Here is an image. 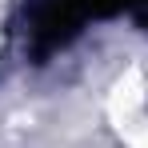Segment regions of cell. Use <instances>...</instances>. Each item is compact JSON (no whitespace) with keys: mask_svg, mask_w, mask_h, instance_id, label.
Returning <instances> with one entry per match:
<instances>
[{"mask_svg":"<svg viewBox=\"0 0 148 148\" xmlns=\"http://www.w3.org/2000/svg\"><path fill=\"white\" fill-rule=\"evenodd\" d=\"M100 20V0H32L28 4V52L36 64L68 48L84 28Z\"/></svg>","mask_w":148,"mask_h":148,"instance_id":"1","label":"cell"},{"mask_svg":"<svg viewBox=\"0 0 148 148\" xmlns=\"http://www.w3.org/2000/svg\"><path fill=\"white\" fill-rule=\"evenodd\" d=\"M108 16H132L148 24V0H100V20H108Z\"/></svg>","mask_w":148,"mask_h":148,"instance_id":"2","label":"cell"}]
</instances>
